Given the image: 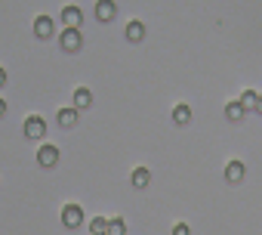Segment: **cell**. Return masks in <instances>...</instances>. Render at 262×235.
<instances>
[{
  "mask_svg": "<svg viewBox=\"0 0 262 235\" xmlns=\"http://www.w3.org/2000/svg\"><path fill=\"white\" fill-rule=\"evenodd\" d=\"M22 133H25L28 140H43V136H47V121H43L40 114H28V118H25Z\"/></svg>",
  "mask_w": 262,
  "mask_h": 235,
  "instance_id": "1",
  "label": "cell"
},
{
  "mask_svg": "<svg viewBox=\"0 0 262 235\" xmlns=\"http://www.w3.org/2000/svg\"><path fill=\"white\" fill-rule=\"evenodd\" d=\"M62 226H65V229L83 226V207H80V204H65V207H62Z\"/></svg>",
  "mask_w": 262,
  "mask_h": 235,
  "instance_id": "2",
  "label": "cell"
},
{
  "mask_svg": "<svg viewBox=\"0 0 262 235\" xmlns=\"http://www.w3.org/2000/svg\"><path fill=\"white\" fill-rule=\"evenodd\" d=\"M59 44H62V50H65V53H77V50L83 47L80 28H65V31H62V37H59Z\"/></svg>",
  "mask_w": 262,
  "mask_h": 235,
  "instance_id": "3",
  "label": "cell"
},
{
  "mask_svg": "<svg viewBox=\"0 0 262 235\" xmlns=\"http://www.w3.org/2000/svg\"><path fill=\"white\" fill-rule=\"evenodd\" d=\"M96 19L99 22H114L117 19V0H96Z\"/></svg>",
  "mask_w": 262,
  "mask_h": 235,
  "instance_id": "4",
  "label": "cell"
},
{
  "mask_svg": "<svg viewBox=\"0 0 262 235\" xmlns=\"http://www.w3.org/2000/svg\"><path fill=\"white\" fill-rule=\"evenodd\" d=\"M37 164H40V167H56V164H59V149H56L53 143H43V146L37 149Z\"/></svg>",
  "mask_w": 262,
  "mask_h": 235,
  "instance_id": "5",
  "label": "cell"
},
{
  "mask_svg": "<svg viewBox=\"0 0 262 235\" xmlns=\"http://www.w3.org/2000/svg\"><path fill=\"white\" fill-rule=\"evenodd\" d=\"M53 31H56V25H53V19H50L47 13L34 19V37H40V41H50V37H53Z\"/></svg>",
  "mask_w": 262,
  "mask_h": 235,
  "instance_id": "6",
  "label": "cell"
},
{
  "mask_svg": "<svg viewBox=\"0 0 262 235\" xmlns=\"http://www.w3.org/2000/svg\"><path fill=\"white\" fill-rule=\"evenodd\" d=\"M59 19H62V25H65V28H80L83 13H80V7H74V4H71V7H65V10H62V16H59Z\"/></svg>",
  "mask_w": 262,
  "mask_h": 235,
  "instance_id": "7",
  "label": "cell"
},
{
  "mask_svg": "<svg viewBox=\"0 0 262 235\" xmlns=\"http://www.w3.org/2000/svg\"><path fill=\"white\" fill-rule=\"evenodd\" d=\"M244 177H247V164H244L241 158H234V161L225 164V180H228V183H241Z\"/></svg>",
  "mask_w": 262,
  "mask_h": 235,
  "instance_id": "8",
  "label": "cell"
},
{
  "mask_svg": "<svg viewBox=\"0 0 262 235\" xmlns=\"http://www.w3.org/2000/svg\"><path fill=\"white\" fill-rule=\"evenodd\" d=\"M123 34H126V41H129V44H142V41H145V25H142L139 19H133V22H126Z\"/></svg>",
  "mask_w": 262,
  "mask_h": 235,
  "instance_id": "9",
  "label": "cell"
},
{
  "mask_svg": "<svg viewBox=\"0 0 262 235\" xmlns=\"http://www.w3.org/2000/svg\"><path fill=\"white\" fill-rule=\"evenodd\" d=\"M93 105V90L90 87H77L74 90V108L80 111V108H90Z\"/></svg>",
  "mask_w": 262,
  "mask_h": 235,
  "instance_id": "10",
  "label": "cell"
},
{
  "mask_svg": "<svg viewBox=\"0 0 262 235\" xmlns=\"http://www.w3.org/2000/svg\"><path fill=\"white\" fill-rule=\"evenodd\" d=\"M173 121H176L179 127H185V124H191V105H185V102H179V105L173 108Z\"/></svg>",
  "mask_w": 262,
  "mask_h": 235,
  "instance_id": "11",
  "label": "cell"
},
{
  "mask_svg": "<svg viewBox=\"0 0 262 235\" xmlns=\"http://www.w3.org/2000/svg\"><path fill=\"white\" fill-rule=\"evenodd\" d=\"M129 183H133L136 189H145V186L151 183V170H148V167H136L133 177H129Z\"/></svg>",
  "mask_w": 262,
  "mask_h": 235,
  "instance_id": "12",
  "label": "cell"
},
{
  "mask_svg": "<svg viewBox=\"0 0 262 235\" xmlns=\"http://www.w3.org/2000/svg\"><path fill=\"white\" fill-rule=\"evenodd\" d=\"M77 124V108L71 105V108H59V127H74Z\"/></svg>",
  "mask_w": 262,
  "mask_h": 235,
  "instance_id": "13",
  "label": "cell"
},
{
  "mask_svg": "<svg viewBox=\"0 0 262 235\" xmlns=\"http://www.w3.org/2000/svg\"><path fill=\"white\" fill-rule=\"evenodd\" d=\"M259 99H262V93H256V90H244V93H241V105H244L247 111H256V108H259Z\"/></svg>",
  "mask_w": 262,
  "mask_h": 235,
  "instance_id": "14",
  "label": "cell"
},
{
  "mask_svg": "<svg viewBox=\"0 0 262 235\" xmlns=\"http://www.w3.org/2000/svg\"><path fill=\"white\" fill-rule=\"evenodd\" d=\"M244 114H247V108L241 105V99H234V102H228V105H225V118H228V121H241Z\"/></svg>",
  "mask_w": 262,
  "mask_h": 235,
  "instance_id": "15",
  "label": "cell"
},
{
  "mask_svg": "<svg viewBox=\"0 0 262 235\" xmlns=\"http://www.w3.org/2000/svg\"><path fill=\"white\" fill-rule=\"evenodd\" d=\"M90 235H108V217H93Z\"/></svg>",
  "mask_w": 262,
  "mask_h": 235,
  "instance_id": "16",
  "label": "cell"
},
{
  "mask_svg": "<svg viewBox=\"0 0 262 235\" xmlns=\"http://www.w3.org/2000/svg\"><path fill=\"white\" fill-rule=\"evenodd\" d=\"M108 235H126V223L120 217H108Z\"/></svg>",
  "mask_w": 262,
  "mask_h": 235,
  "instance_id": "17",
  "label": "cell"
},
{
  "mask_svg": "<svg viewBox=\"0 0 262 235\" xmlns=\"http://www.w3.org/2000/svg\"><path fill=\"white\" fill-rule=\"evenodd\" d=\"M173 235H191V229H188L185 223H176V226H173Z\"/></svg>",
  "mask_w": 262,
  "mask_h": 235,
  "instance_id": "18",
  "label": "cell"
},
{
  "mask_svg": "<svg viewBox=\"0 0 262 235\" xmlns=\"http://www.w3.org/2000/svg\"><path fill=\"white\" fill-rule=\"evenodd\" d=\"M7 84V68H0V87Z\"/></svg>",
  "mask_w": 262,
  "mask_h": 235,
  "instance_id": "19",
  "label": "cell"
},
{
  "mask_svg": "<svg viewBox=\"0 0 262 235\" xmlns=\"http://www.w3.org/2000/svg\"><path fill=\"white\" fill-rule=\"evenodd\" d=\"M4 114H7V102H4V99H0V118H4Z\"/></svg>",
  "mask_w": 262,
  "mask_h": 235,
  "instance_id": "20",
  "label": "cell"
},
{
  "mask_svg": "<svg viewBox=\"0 0 262 235\" xmlns=\"http://www.w3.org/2000/svg\"><path fill=\"white\" fill-rule=\"evenodd\" d=\"M256 111H259V114H262V99H259V108H256Z\"/></svg>",
  "mask_w": 262,
  "mask_h": 235,
  "instance_id": "21",
  "label": "cell"
}]
</instances>
